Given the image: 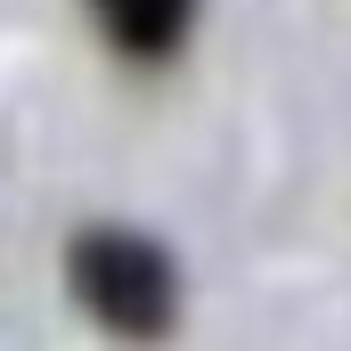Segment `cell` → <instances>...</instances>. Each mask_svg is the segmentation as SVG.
<instances>
[{"label": "cell", "mask_w": 351, "mask_h": 351, "mask_svg": "<svg viewBox=\"0 0 351 351\" xmlns=\"http://www.w3.org/2000/svg\"><path fill=\"white\" fill-rule=\"evenodd\" d=\"M74 294L90 302L98 327L114 335H164L180 311V278H172V254L139 229H90L74 237Z\"/></svg>", "instance_id": "obj_1"}, {"label": "cell", "mask_w": 351, "mask_h": 351, "mask_svg": "<svg viewBox=\"0 0 351 351\" xmlns=\"http://www.w3.org/2000/svg\"><path fill=\"white\" fill-rule=\"evenodd\" d=\"M90 16L123 58H172L196 25V0H90Z\"/></svg>", "instance_id": "obj_2"}]
</instances>
